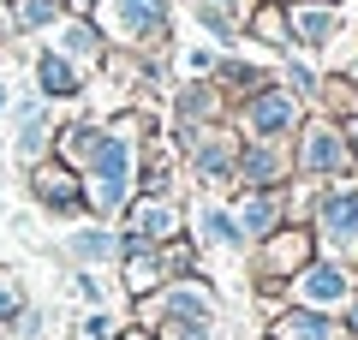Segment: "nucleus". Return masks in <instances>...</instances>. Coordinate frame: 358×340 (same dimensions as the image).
Returning <instances> with one entry per match:
<instances>
[{
    "mask_svg": "<svg viewBox=\"0 0 358 340\" xmlns=\"http://www.w3.org/2000/svg\"><path fill=\"white\" fill-rule=\"evenodd\" d=\"M96 143H102V120H90V113H72V120L54 126V155H60L66 167H78V173H84V162L96 155Z\"/></svg>",
    "mask_w": 358,
    "mask_h": 340,
    "instance_id": "obj_22",
    "label": "nucleus"
},
{
    "mask_svg": "<svg viewBox=\"0 0 358 340\" xmlns=\"http://www.w3.org/2000/svg\"><path fill=\"white\" fill-rule=\"evenodd\" d=\"M114 340H155L150 328H126V334H114Z\"/></svg>",
    "mask_w": 358,
    "mask_h": 340,
    "instance_id": "obj_35",
    "label": "nucleus"
},
{
    "mask_svg": "<svg viewBox=\"0 0 358 340\" xmlns=\"http://www.w3.org/2000/svg\"><path fill=\"white\" fill-rule=\"evenodd\" d=\"M114 334H120V328H114V316H108L102 304H96V311L78 323V340H114Z\"/></svg>",
    "mask_w": 358,
    "mask_h": 340,
    "instance_id": "obj_29",
    "label": "nucleus"
},
{
    "mask_svg": "<svg viewBox=\"0 0 358 340\" xmlns=\"http://www.w3.org/2000/svg\"><path fill=\"white\" fill-rule=\"evenodd\" d=\"M341 132H346V143H352V155H358V108H352V113L341 120Z\"/></svg>",
    "mask_w": 358,
    "mask_h": 340,
    "instance_id": "obj_34",
    "label": "nucleus"
},
{
    "mask_svg": "<svg viewBox=\"0 0 358 340\" xmlns=\"http://www.w3.org/2000/svg\"><path fill=\"white\" fill-rule=\"evenodd\" d=\"M358 292V269H346V263H334V257H310L305 269H299L293 281H287V299L293 304H310V311H334L341 316L346 311V299Z\"/></svg>",
    "mask_w": 358,
    "mask_h": 340,
    "instance_id": "obj_9",
    "label": "nucleus"
},
{
    "mask_svg": "<svg viewBox=\"0 0 358 340\" xmlns=\"http://www.w3.org/2000/svg\"><path fill=\"white\" fill-rule=\"evenodd\" d=\"M310 233H317V251L322 257L358 269V179H334V185L317 191Z\"/></svg>",
    "mask_w": 358,
    "mask_h": 340,
    "instance_id": "obj_5",
    "label": "nucleus"
},
{
    "mask_svg": "<svg viewBox=\"0 0 358 340\" xmlns=\"http://www.w3.org/2000/svg\"><path fill=\"white\" fill-rule=\"evenodd\" d=\"M293 167H299V179H317V185H334V179H352L358 173V155H352V143H346V132H341L334 113L310 108L305 120H299V132H293Z\"/></svg>",
    "mask_w": 358,
    "mask_h": 340,
    "instance_id": "obj_3",
    "label": "nucleus"
},
{
    "mask_svg": "<svg viewBox=\"0 0 358 340\" xmlns=\"http://www.w3.org/2000/svg\"><path fill=\"white\" fill-rule=\"evenodd\" d=\"M120 227H126L138 245H167L173 233H185V203H179L173 191H138V197L126 203V215H120Z\"/></svg>",
    "mask_w": 358,
    "mask_h": 340,
    "instance_id": "obj_12",
    "label": "nucleus"
},
{
    "mask_svg": "<svg viewBox=\"0 0 358 340\" xmlns=\"http://www.w3.org/2000/svg\"><path fill=\"white\" fill-rule=\"evenodd\" d=\"M185 167H192V179L209 191V197L233 191V185H239V132H233L227 120H215V126H197L192 150H185Z\"/></svg>",
    "mask_w": 358,
    "mask_h": 340,
    "instance_id": "obj_7",
    "label": "nucleus"
},
{
    "mask_svg": "<svg viewBox=\"0 0 358 340\" xmlns=\"http://www.w3.org/2000/svg\"><path fill=\"white\" fill-rule=\"evenodd\" d=\"M245 257H251V281H257L263 311H281L287 281H293L299 269L317 257V233H310V227H299V221H287V227H275L268 239H257Z\"/></svg>",
    "mask_w": 358,
    "mask_h": 340,
    "instance_id": "obj_2",
    "label": "nucleus"
},
{
    "mask_svg": "<svg viewBox=\"0 0 358 340\" xmlns=\"http://www.w3.org/2000/svg\"><path fill=\"white\" fill-rule=\"evenodd\" d=\"M341 323H346V334L358 340V292H352V299H346V311H341Z\"/></svg>",
    "mask_w": 358,
    "mask_h": 340,
    "instance_id": "obj_33",
    "label": "nucleus"
},
{
    "mask_svg": "<svg viewBox=\"0 0 358 340\" xmlns=\"http://www.w3.org/2000/svg\"><path fill=\"white\" fill-rule=\"evenodd\" d=\"M245 36H251V42H263V48H275V54H293L287 6H281V0H257V6H251V18H245Z\"/></svg>",
    "mask_w": 358,
    "mask_h": 340,
    "instance_id": "obj_24",
    "label": "nucleus"
},
{
    "mask_svg": "<svg viewBox=\"0 0 358 340\" xmlns=\"http://www.w3.org/2000/svg\"><path fill=\"white\" fill-rule=\"evenodd\" d=\"M173 120L179 126H215V120H227V96L209 78H185L173 90Z\"/></svg>",
    "mask_w": 358,
    "mask_h": 340,
    "instance_id": "obj_19",
    "label": "nucleus"
},
{
    "mask_svg": "<svg viewBox=\"0 0 358 340\" xmlns=\"http://www.w3.org/2000/svg\"><path fill=\"white\" fill-rule=\"evenodd\" d=\"M6 108H13V90H6V78H0V120H6Z\"/></svg>",
    "mask_w": 358,
    "mask_h": 340,
    "instance_id": "obj_36",
    "label": "nucleus"
},
{
    "mask_svg": "<svg viewBox=\"0 0 358 340\" xmlns=\"http://www.w3.org/2000/svg\"><path fill=\"white\" fill-rule=\"evenodd\" d=\"M24 304H30V292L18 287V281H0V328H13L18 316H24Z\"/></svg>",
    "mask_w": 358,
    "mask_h": 340,
    "instance_id": "obj_27",
    "label": "nucleus"
},
{
    "mask_svg": "<svg viewBox=\"0 0 358 340\" xmlns=\"http://www.w3.org/2000/svg\"><path fill=\"white\" fill-rule=\"evenodd\" d=\"M287 30H293V54H329L352 24V0H281Z\"/></svg>",
    "mask_w": 358,
    "mask_h": 340,
    "instance_id": "obj_8",
    "label": "nucleus"
},
{
    "mask_svg": "<svg viewBox=\"0 0 358 340\" xmlns=\"http://www.w3.org/2000/svg\"><path fill=\"white\" fill-rule=\"evenodd\" d=\"M299 167H293V143L281 138H239V185L233 191H281L293 185Z\"/></svg>",
    "mask_w": 358,
    "mask_h": 340,
    "instance_id": "obj_11",
    "label": "nucleus"
},
{
    "mask_svg": "<svg viewBox=\"0 0 358 340\" xmlns=\"http://www.w3.org/2000/svg\"><path fill=\"white\" fill-rule=\"evenodd\" d=\"M72 299H84L90 311H96V304H108V287H102V281H96V275H90V269H84V275L72 281Z\"/></svg>",
    "mask_w": 358,
    "mask_h": 340,
    "instance_id": "obj_30",
    "label": "nucleus"
},
{
    "mask_svg": "<svg viewBox=\"0 0 358 340\" xmlns=\"http://www.w3.org/2000/svg\"><path fill=\"white\" fill-rule=\"evenodd\" d=\"M120 287H126V299H143V292L167 287L162 245H150V251H131V257H120Z\"/></svg>",
    "mask_w": 358,
    "mask_h": 340,
    "instance_id": "obj_23",
    "label": "nucleus"
},
{
    "mask_svg": "<svg viewBox=\"0 0 358 340\" xmlns=\"http://www.w3.org/2000/svg\"><path fill=\"white\" fill-rule=\"evenodd\" d=\"M6 6V30L13 36H42V30L60 24V6L54 0H0Z\"/></svg>",
    "mask_w": 358,
    "mask_h": 340,
    "instance_id": "obj_25",
    "label": "nucleus"
},
{
    "mask_svg": "<svg viewBox=\"0 0 358 340\" xmlns=\"http://www.w3.org/2000/svg\"><path fill=\"white\" fill-rule=\"evenodd\" d=\"M96 30L108 36V48H155V42H173V0H96L90 6Z\"/></svg>",
    "mask_w": 358,
    "mask_h": 340,
    "instance_id": "obj_4",
    "label": "nucleus"
},
{
    "mask_svg": "<svg viewBox=\"0 0 358 340\" xmlns=\"http://www.w3.org/2000/svg\"><path fill=\"white\" fill-rule=\"evenodd\" d=\"M268 340H352L334 311H310V304H281L268 316Z\"/></svg>",
    "mask_w": 358,
    "mask_h": 340,
    "instance_id": "obj_16",
    "label": "nucleus"
},
{
    "mask_svg": "<svg viewBox=\"0 0 358 340\" xmlns=\"http://www.w3.org/2000/svg\"><path fill=\"white\" fill-rule=\"evenodd\" d=\"M42 328H48V311H36V304H24V316L13 323L18 340H42Z\"/></svg>",
    "mask_w": 358,
    "mask_h": 340,
    "instance_id": "obj_31",
    "label": "nucleus"
},
{
    "mask_svg": "<svg viewBox=\"0 0 358 340\" xmlns=\"http://www.w3.org/2000/svg\"><path fill=\"white\" fill-rule=\"evenodd\" d=\"M30 78H36V96L42 101H78L90 90V66L66 60L60 48H42L36 60H30Z\"/></svg>",
    "mask_w": 358,
    "mask_h": 340,
    "instance_id": "obj_15",
    "label": "nucleus"
},
{
    "mask_svg": "<svg viewBox=\"0 0 358 340\" xmlns=\"http://www.w3.org/2000/svg\"><path fill=\"white\" fill-rule=\"evenodd\" d=\"M268 78H275V72H268L263 60H245V54H221L215 72H209V84H215L221 96H227V108H233V101H245L257 84H268Z\"/></svg>",
    "mask_w": 358,
    "mask_h": 340,
    "instance_id": "obj_21",
    "label": "nucleus"
},
{
    "mask_svg": "<svg viewBox=\"0 0 358 340\" xmlns=\"http://www.w3.org/2000/svg\"><path fill=\"white\" fill-rule=\"evenodd\" d=\"M66 251H72V263H84V269H102V263H120V233L108 221H78L72 227V239H66Z\"/></svg>",
    "mask_w": 358,
    "mask_h": 340,
    "instance_id": "obj_20",
    "label": "nucleus"
},
{
    "mask_svg": "<svg viewBox=\"0 0 358 340\" xmlns=\"http://www.w3.org/2000/svg\"><path fill=\"white\" fill-rule=\"evenodd\" d=\"M305 113L310 108L281 84V78H268V84H257L245 101H233V132H239V138H281V143H293V132H299Z\"/></svg>",
    "mask_w": 358,
    "mask_h": 340,
    "instance_id": "obj_6",
    "label": "nucleus"
},
{
    "mask_svg": "<svg viewBox=\"0 0 358 340\" xmlns=\"http://www.w3.org/2000/svg\"><path fill=\"white\" fill-rule=\"evenodd\" d=\"M24 173H30V197H36L48 215H60V221H84V215H90L84 173H78V167H66L60 155H42V162H30Z\"/></svg>",
    "mask_w": 358,
    "mask_h": 340,
    "instance_id": "obj_10",
    "label": "nucleus"
},
{
    "mask_svg": "<svg viewBox=\"0 0 358 340\" xmlns=\"http://www.w3.org/2000/svg\"><path fill=\"white\" fill-rule=\"evenodd\" d=\"M192 6H215V13H227V18H239V24H245L257 0H192Z\"/></svg>",
    "mask_w": 358,
    "mask_h": 340,
    "instance_id": "obj_32",
    "label": "nucleus"
},
{
    "mask_svg": "<svg viewBox=\"0 0 358 340\" xmlns=\"http://www.w3.org/2000/svg\"><path fill=\"white\" fill-rule=\"evenodd\" d=\"M48 48H60L66 60H78V66H102L108 36L96 30V18H90V13H60V24H54V42H48Z\"/></svg>",
    "mask_w": 358,
    "mask_h": 340,
    "instance_id": "obj_17",
    "label": "nucleus"
},
{
    "mask_svg": "<svg viewBox=\"0 0 358 340\" xmlns=\"http://www.w3.org/2000/svg\"><path fill=\"white\" fill-rule=\"evenodd\" d=\"M54 6H60V13H66V0H54Z\"/></svg>",
    "mask_w": 358,
    "mask_h": 340,
    "instance_id": "obj_38",
    "label": "nucleus"
},
{
    "mask_svg": "<svg viewBox=\"0 0 358 340\" xmlns=\"http://www.w3.org/2000/svg\"><path fill=\"white\" fill-rule=\"evenodd\" d=\"M173 60L185 66V78H209V72H215V60H221V48H179Z\"/></svg>",
    "mask_w": 358,
    "mask_h": 340,
    "instance_id": "obj_28",
    "label": "nucleus"
},
{
    "mask_svg": "<svg viewBox=\"0 0 358 340\" xmlns=\"http://www.w3.org/2000/svg\"><path fill=\"white\" fill-rule=\"evenodd\" d=\"M90 6H96V0H66V13H90Z\"/></svg>",
    "mask_w": 358,
    "mask_h": 340,
    "instance_id": "obj_37",
    "label": "nucleus"
},
{
    "mask_svg": "<svg viewBox=\"0 0 358 340\" xmlns=\"http://www.w3.org/2000/svg\"><path fill=\"white\" fill-rule=\"evenodd\" d=\"M138 150H143L138 138L102 126V143H96V155L84 162L90 221H120V215H126V203L138 197Z\"/></svg>",
    "mask_w": 358,
    "mask_h": 340,
    "instance_id": "obj_1",
    "label": "nucleus"
},
{
    "mask_svg": "<svg viewBox=\"0 0 358 340\" xmlns=\"http://www.w3.org/2000/svg\"><path fill=\"white\" fill-rule=\"evenodd\" d=\"M185 221H192V239L203 245V251L245 257V227H239V215H233V203H221V197H209V191H203V203H197Z\"/></svg>",
    "mask_w": 358,
    "mask_h": 340,
    "instance_id": "obj_14",
    "label": "nucleus"
},
{
    "mask_svg": "<svg viewBox=\"0 0 358 340\" xmlns=\"http://www.w3.org/2000/svg\"><path fill=\"white\" fill-rule=\"evenodd\" d=\"M281 84L293 90L305 108H317V84H322V72L305 60V54H281Z\"/></svg>",
    "mask_w": 358,
    "mask_h": 340,
    "instance_id": "obj_26",
    "label": "nucleus"
},
{
    "mask_svg": "<svg viewBox=\"0 0 358 340\" xmlns=\"http://www.w3.org/2000/svg\"><path fill=\"white\" fill-rule=\"evenodd\" d=\"M233 215H239V227H245V251H251L257 239H268L275 227H287L281 191H239V197H233Z\"/></svg>",
    "mask_w": 358,
    "mask_h": 340,
    "instance_id": "obj_18",
    "label": "nucleus"
},
{
    "mask_svg": "<svg viewBox=\"0 0 358 340\" xmlns=\"http://www.w3.org/2000/svg\"><path fill=\"white\" fill-rule=\"evenodd\" d=\"M54 101H42V96H24V101H13L6 108V120H13V155L18 162H42V155H54Z\"/></svg>",
    "mask_w": 358,
    "mask_h": 340,
    "instance_id": "obj_13",
    "label": "nucleus"
}]
</instances>
